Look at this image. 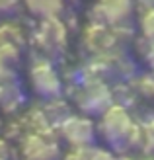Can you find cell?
Wrapping results in <instances>:
<instances>
[{"mask_svg": "<svg viewBox=\"0 0 154 160\" xmlns=\"http://www.w3.org/2000/svg\"><path fill=\"white\" fill-rule=\"evenodd\" d=\"M27 43V35L18 22L6 20L0 23V45H14L23 49V45Z\"/></svg>", "mask_w": 154, "mask_h": 160, "instance_id": "cell-12", "label": "cell"}, {"mask_svg": "<svg viewBox=\"0 0 154 160\" xmlns=\"http://www.w3.org/2000/svg\"><path fill=\"white\" fill-rule=\"evenodd\" d=\"M10 142L0 137V160H10Z\"/></svg>", "mask_w": 154, "mask_h": 160, "instance_id": "cell-17", "label": "cell"}, {"mask_svg": "<svg viewBox=\"0 0 154 160\" xmlns=\"http://www.w3.org/2000/svg\"><path fill=\"white\" fill-rule=\"evenodd\" d=\"M26 160H59V145L47 135L31 133L23 141Z\"/></svg>", "mask_w": 154, "mask_h": 160, "instance_id": "cell-8", "label": "cell"}, {"mask_svg": "<svg viewBox=\"0 0 154 160\" xmlns=\"http://www.w3.org/2000/svg\"><path fill=\"white\" fill-rule=\"evenodd\" d=\"M68 31L62 23L61 16L53 18H43L37 28V47L45 55H57L67 47Z\"/></svg>", "mask_w": 154, "mask_h": 160, "instance_id": "cell-5", "label": "cell"}, {"mask_svg": "<svg viewBox=\"0 0 154 160\" xmlns=\"http://www.w3.org/2000/svg\"><path fill=\"white\" fill-rule=\"evenodd\" d=\"M96 129H98L102 139L111 148H117V150L137 147V142L142 137L141 127L137 123H133V119L127 113V109L115 102L100 115V123Z\"/></svg>", "mask_w": 154, "mask_h": 160, "instance_id": "cell-1", "label": "cell"}, {"mask_svg": "<svg viewBox=\"0 0 154 160\" xmlns=\"http://www.w3.org/2000/svg\"><path fill=\"white\" fill-rule=\"evenodd\" d=\"M88 160H117L109 150H102V148H92L90 154H88Z\"/></svg>", "mask_w": 154, "mask_h": 160, "instance_id": "cell-15", "label": "cell"}, {"mask_svg": "<svg viewBox=\"0 0 154 160\" xmlns=\"http://www.w3.org/2000/svg\"><path fill=\"white\" fill-rule=\"evenodd\" d=\"M22 4L31 16L39 20L61 16L64 10V0H22Z\"/></svg>", "mask_w": 154, "mask_h": 160, "instance_id": "cell-11", "label": "cell"}, {"mask_svg": "<svg viewBox=\"0 0 154 160\" xmlns=\"http://www.w3.org/2000/svg\"><path fill=\"white\" fill-rule=\"evenodd\" d=\"M113 103V94L98 76H88L76 92V106L86 115H102Z\"/></svg>", "mask_w": 154, "mask_h": 160, "instance_id": "cell-2", "label": "cell"}, {"mask_svg": "<svg viewBox=\"0 0 154 160\" xmlns=\"http://www.w3.org/2000/svg\"><path fill=\"white\" fill-rule=\"evenodd\" d=\"M29 84L39 98L53 100L59 98L62 92V80L57 68L47 59H37L29 67Z\"/></svg>", "mask_w": 154, "mask_h": 160, "instance_id": "cell-3", "label": "cell"}, {"mask_svg": "<svg viewBox=\"0 0 154 160\" xmlns=\"http://www.w3.org/2000/svg\"><path fill=\"white\" fill-rule=\"evenodd\" d=\"M22 0H0V16H8L20 8Z\"/></svg>", "mask_w": 154, "mask_h": 160, "instance_id": "cell-14", "label": "cell"}, {"mask_svg": "<svg viewBox=\"0 0 154 160\" xmlns=\"http://www.w3.org/2000/svg\"><path fill=\"white\" fill-rule=\"evenodd\" d=\"M147 43V41H144ZM144 61H147V65L152 68L154 72V43H147V49H144Z\"/></svg>", "mask_w": 154, "mask_h": 160, "instance_id": "cell-16", "label": "cell"}, {"mask_svg": "<svg viewBox=\"0 0 154 160\" xmlns=\"http://www.w3.org/2000/svg\"><path fill=\"white\" fill-rule=\"evenodd\" d=\"M121 37L117 33V29L113 26L102 22H92L88 23V28L84 29V45L88 51H92L96 55H107L117 49V45H121Z\"/></svg>", "mask_w": 154, "mask_h": 160, "instance_id": "cell-6", "label": "cell"}, {"mask_svg": "<svg viewBox=\"0 0 154 160\" xmlns=\"http://www.w3.org/2000/svg\"><path fill=\"white\" fill-rule=\"evenodd\" d=\"M135 4L144 10V8H154V0H135Z\"/></svg>", "mask_w": 154, "mask_h": 160, "instance_id": "cell-18", "label": "cell"}, {"mask_svg": "<svg viewBox=\"0 0 154 160\" xmlns=\"http://www.w3.org/2000/svg\"><path fill=\"white\" fill-rule=\"evenodd\" d=\"M22 59V49L14 45H0V82L18 80V65Z\"/></svg>", "mask_w": 154, "mask_h": 160, "instance_id": "cell-10", "label": "cell"}, {"mask_svg": "<svg viewBox=\"0 0 154 160\" xmlns=\"http://www.w3.org/2000/svg\"><path fill=\"white\" fill-rule=\"evenodd\" d=\"M135 0H96L92 8V22L107 26H125L133 18Z\"/></svg>", "mask_w": 154, "mask_h": 160, "instance_id": "cell-7", "label": "cell"}, {"mask_svg": "<svg viewBox=\"0 0 154 160\" xmlns=\"http://www.w3.org/2000/svg\"><path fill=\"white\" fill-rule=\"evenodd\" d=\"M26 102L22 86L18 80H4L0 82V111L4 113H16Z\"/></svg>", "mask_w": 154, "mask_h": 160, "instance_id": "cell-9", "label": "cell"}, {"mask_svg": "<svg viewBox=\"0 0 154 160\" xmlns=\"http://www.w3.org/2000/svg\"><path fill=\"white\" fill-rule=\"evenodd\" d=\"M59 131L67 142L72 147V148H88L92 147V142L96 139V125L90 117L86 115H74L70 113L64 121L59 125Z\"/></svg>", "mask_w": 154, "mask_h": 160, "instance_id": "cell-4", "label": "cell"}, {"mask_svg": "<svg viewBox=\"0 0 154 160\" xmlns=\"http://www.w3.org/2000/svg\"><path fill=\"white\" fill-rule=\"evenodd\" d=\"M141 35L147 43H154V8H144L141 10V20H139Z\"/></svg>", "mask_w": 154, "mask_h": 160, "instance_id": "cell-13", "label": "cell"}]
</instances>
